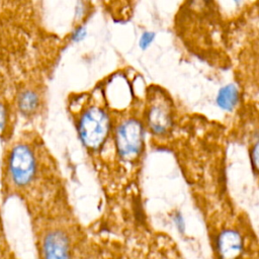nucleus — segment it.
<instances>
[{"mask_svg": "<svg viewBox=\"0 0 259 259\" xmlns=\"http://www.w3.org/2000/svg\"><path fill=\"white\" fill-rule=\"evenodd\" d=\"M238 96V89L235 85H226L220 89L217 95V104L224 110H232L237 104Z\"/></svg>", "mask_w": 259, "mask_h": 259, "instance_id": "nucleus-9", "label": "nucleus"}, {"mask_svg": "<svg viewBox=\"0 0 259 259\" xmlns=\"http://www.w3.org/2000/svg\"><path fill=\"white\" fill-rule=\"evenodd\" d=\"M155 38V33L151 32V31H146L142 34L141 38H140V47L142 50H146L153 41V39Z\"/></svg>", "mask_w": 259, "mask_h": 259, "instance_id": "nucleus-11", "label": "nucleus"}, {"mask_svg": "<svg viewBox=\"0 0 259 259\" xmlns=\"http://www.w3.org/2000/svg\"><path fill=\"white\" fill-rule=\"evenodd\" d=\"M5 123H6V111L3 104L0 103V133L3 132V128L5 127Z\"/></svg>", "mask_w": 259, "mask_h": 259, "instance_id": "nucleus-13", "label": "nucleus"}, {"mask_svg": "<svg viewBox=\"0 0 259 259\" xmlns=\"http://www.w3.org/2000/svg\"><path fill=\"white\" fill-rule=\"evenodd\" d=\"M89 241L75 230L48 229L40 240V259H84Z\"/></svg>", "mask_w": 259, "mask_h": 259, "instance_id": "nucleus-3", "label": "nucleus"}, {"mask_svg": "<svg viewBox=\"0 0 259 259\" xmlns=\"http://www.w3.org/2000/svg\"><path fill=\"white\" fill-rule=\"evenodd\" d=\"M84 259H128L127 246L108 240L89 242Z\"/></svg>", "mask_w": 259, "mask_h": 259, "instance_id": "nucleus-7", "label": "nucleus"}, {"mask_svg": "<svg viewBox=\"0 0 259 259\" xmlns=\"http://www.w3.org/2000/svg\"><path fill=\"white\" fill-rule=\"evenodd\" d=\"M128 259H183L177 245L166 236L158 235L127 247Z\"/></svg>", "mask_w": 259, "mask_h": 259, "instance_id": "nucleus-4", "label": "nucleus"}, {"mask_svg": "<svg viewBox=\"0 0 259 259\" xmlns=\"http://www.w3.org/2000/svg\"><path fill=\"white\" fill-rule=\"evenodd\" d=\"M38 103L37 95L32 91H26L24 92L19 100L20 108L23 112H31L33 111Z\"/></svg>", "mask_w": 259, "mask_h": 259, "instance_id": "nucleus-10", "label": "nucleus"}, {"mask_svg": "<svg viewBox=\"0 0 259 259\" xmlns=\"http://www.w3.org/2000/svg\"><path fill=\"white\" fill-rule=\"evenodd\" d=\"M37 162L32 148L17 142L7 150L3 162V180L6 189L19 190L27 187L34 179Z\"/></svg>", "mask_w": 259, "mask_h": 259, "instance_id": "nucleus-2", "label": "nucleus"}, {"mask_svg": "<svg viewBox=\"0 0 259 259\" xmlns=\"http://www.w3.org/2000/svg\"><path fill=\"white\" fill-rule=\"evenodd\" d=\"M108 130L109 119L106 113L98 107L87 109L80 118V138L84 145L90 149H96L103 143Z\"/></svg>", "mask_w": 259, "mask_h": 259, "instance_id": "nucleus-5", "label": "nucleus"}, {"mask_svg": "<svg viewBox=\"0 0 259 259\" xmlns=\"http://www.w3.org/2000/svg\"><path fill=\"white\" fill-rule=\"evenodd\" d=\"M86 35V29L85 27L83 26H79L72 34V38L75 40V41H79L81 39H83Z\"/></svg>", "mask_w": 259, "mask_h": 259, "instance_id": "nucleus-12", "label": "nucleus"}, {"mask_svg": "<svg viewBox=\"0 0 259 259\" xmlns=\"http://www.w3.org/2000/svg\"><path fill=\"white\" fill-rule=\"evenodd\" d=\"M212 259H259L255 235L234 226H225L211 233Z\"/></svg>", "mask_w": 259, "mask_h": 259, "instance_id": "nucleus-1", "label": "nucleus"}, {"mask_svg": "<svg viewBox=\"0 0 259 259\" xmlns=\"http://www.w3.org/2000/svg\"><path fill=\"white\" fill-rule=\"evenodd\" d=\"M252 155H253V164H254V168L256 169V165H257V144H255L254 149L252 151Z\"/></svg>", "mask_w": 259, "mask_h": 259, "instance_id": "nucleus-14", "label": "nucleus"}, {"mask_svg": "<svg viewBox=\"0 0 259 259\" xmlns=\"http://www.w3.org/2000/svg\"><path fill=\"white\" fill-rule=\"evenodd\" d=\"M144 130L140 121L127 119L122 121L115 135L116 148L121 157L125 159L135 158L143 147Z\"/></svg>", "mask_w": 259, "mask_h": 259, "instance_id": "nucleus-6", "label": "nucleus"}, {"mask_svg": "<svg viewBox=\"0 0 259 259\" xmlns=\"http://www.w3.org/2000/svg\"><path fill=\"white\" fill-rule=\"evenodd\" d=\"M148 123L155 134H164L171 125L170 106L164 98L156 99L148 111Z\"/></svg>", "mask_w": 259, "mask_h": 259, "instance_id": "nucleus-8", "label": "nucleus"}]
</instances>
